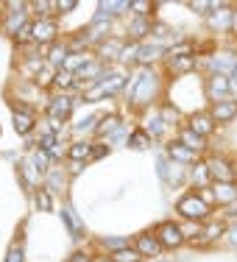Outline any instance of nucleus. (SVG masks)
<instances>
[{"label": "nucleus", "mask_w": 237, "mask_h": 262, "mask_svg": "<svg viewBox=\"0 0 237 262\" xmlns=\"http://www.w3.org/2000/svg\"><path fill=\"white\" fill-rule=\"evenodd\" d=\"M176 209L190 221H207L209 217V204L204 201V195H196V192H187L184 198H179Z\"/></svg>", "instance_id": "f257e3e1"}, {"label": "nucleus", "mask_w": 237, "mask_h": 262, "mask_svg": "<svg viewBox=\"0 0 237 262\" xmlns=\"http://www.w3.org/2000/svg\"><path fill=\"white\" fill-rule=\"evenodd\" d=\"M117 90H123V76L120 73H109V76H101V81H95L84 92V98L87 101H101L103 95H115Z\"/></svg>", "instance_id": "f03ea898"}, {"label": "nucleus", "mask_w": 237, "mask_h": 262, "mask_svg": "<svg viewBox=\"0 0 237 262\" xmlns=\"http://www.w3.org/2000/svg\"><path fill=\"white\" fill-rule=\"evenodd\" d=\"M154 73L151 70H142V73H137V78L132 81V86H128V98H132L134 103H145L148 98H151V92H154Z\"/></svg>", "instance_id": "7ed1b4c3"}, {"label": "nucleus", "mask_w": 237, "mask_h": 262, "mask_svg": "<svg viewBox=\"0 0 237 262\" xmlns=\"http://www.w3.org/2000/svg\"><path fill=\"white\" fill-rule=\"evenodd\" d=\"M207 170H209V179L215 184H234V179H237L234 167L229 165L226 159H209L207 162Z\"/></svg>", "instance_id": "20e7f679"}, {"label": "nucleus", "mask_w": 237, "mask_h": 262, "mask_svg": "<svg viewBox=\"0 0 237 262\" xmlns=\"http://www.w3.org/2000/svg\"><path fill=\"white\" fill-rule=\"evenodd\" d=\"M234 90V84H232V78L229 76H221V73H215V76H209L207 81V92H209V98L215 103H221V101H226V95Z\"/></svg>", "instance_id": "39448f33"}, {"label": "nucleus", "mask_w": 237, "mask_h": 262, "mask_svg": "<svg viewBox=\"0 0 237 262\" xmlns=\"http://www.w3.org/2000/svg\"><path fill=\"white\" fill-rule=\"evenodd\" d=\"M157 240L162 243V248H179L184 243V232L176 223H162L157 229Z\"/></svg>", "instance_id": "423d86ee"}, {"label": "nucleus", "mask_w": 237, "mask_h": 262, "mask_svg": "<svg viewBox=\"0 0 237 262\" xmlns=\"http://www.w3.org/2000/svg\"><path fill=\"white\" fill-rule=\"evenodd\" d=\"M34 112L26 109V106H14V128L17 134H31L34 131Z\"/></svg>", "instance_id": "0eeeda50"}, {"label": "nucleus", "mask_w": 237, "mask_h": 262, "mask_svg": "<svg viewBox=\"0 0 237 262\" xmlns=\"http://www.w3.org/2000/svg\"><path fill=\"white\" fill-rule=\"evenodd\" d=\"M134 248L142 254V257H159L162 243L157 240V234H140V237H137V246Z\"/></svg>", "instance_id": "6e6552de"}, {"label": "nucleus", "mask_w": 237, "mask_h": 262, "mask_svg": "<svg viewBox=\"0 0 237 262\" xmlns=\"http://www.w3.org/2000/svg\"><path fill=\"white\" fill-rule=\"evenodd\" d=\"M31 36H34L36 42H51L56 36V23L53 20H36L31 23Z\"/></svg>", "instance_id": "1a4fd4ad"}, {"label": "nucleus", "mask_w": 237, "mask_h": 262, "mask_svg": "<svg viewBox=\"0 0 237 262\" xmlns=\"http://www.w3.org/2000/svg\"><path fill=\"white\" fill-rule=\"evenodd\" d=\"M190 128L196 131L198 137H209L212 131H215V117H212V115H204V112H198V115L190 117Z\"/></svg>", "instance_id": "9d476101"}, {"label": "nucleus", "mask_w": 237, "mask_h": 262, "mask_svg": "<svg viewBox=\"0 0 237 262\" xmlns=\"http://www.w3.org/2000/svg\"><path fill=\"white\" fill-rule=\"evenodd\" d=\"M73 98L70 95H59V98H53L51 101V117H56V120H67V117H70V112H73Z\"/></svg>", "instance_id": "9b49d317"}, {"label": "nucleus", "mask_w": 237, "mask_h": 262, "mask_svg": "<svg viewBox=\"0 0 237 262\" xmlns=\"http://www.w3.org/2000/svg\"><path fill=\"white\" fill-rule=\"evenodd\" d=\"M167 154H170V159L179 162V165H192V162H196V151H190L184 142H170V145H167Z\"/></svg>", "instance_id": "f8f14e48"}, {"label": "nucleus", "mask_w": 237, "mask_h": 262, "mask_svg": "<svg viewBox=\"0 0 237 262\" xmlns=\"http://www.w3.org/2000/svg\"><path fill=\"white\" fill-rule=\"evenodd\" d=\"M234 115H237V101H229V98H226V101L212 106V117H215L218 123H229Z\"/></svg>", "instance_id": "ddd939ff"}, {"label": "nucleus", "mask_w": 237, "mask_h": 262, "mask_svg": "<svg viewBox=\"0 0 237 262\" xmlns=\"http://www.w3.org/2000/svg\"><path fill=\"white\" fill-rule=\"evenodd\" d=\"M221 234H223V223H209L207 229H201V232L192 234V243H196V246H207V243L218 240Z\"/></svg>", "instance_id": "4468645a"}, {"label": "nucleus", "mask_w": 237, "mask_h": 262, "mask_svg": "<svg viewBox=\"0 0 237 262\" xmlns=\"http://www.w3.org/2000/svg\"><path fill=\"white\" fill-rule=\"evenodd\" d=\"M120 128H123L120 117L109 115V117H103V120H101V126H95V134H98V137H106V142H109V140H112V137H115Z\"/></svg>", "instance_id": "2eb2a0df"}, {"label": "nucleus", "mask_w": 237, "mask_h": 262, "mask_svg": "<svg viewBox=\"0 0 237 262\" xmlns=\"http://www.w3.org/2000/svg\"><path fill=\"white\" fill-rule=\"evenodd\" d=\"M196 67V56L192 53H170V70L173 73H190Z\"/></svg>", "instance_id": "dca6fc26"}, {"label": "nucleus", "mask_w": 237, "mask_h": 262, "mask_svg": "<svg viewBox=\"0 0 237 262\" xmlns=\"http://www.w3.org/2000/svg\"><path fill=\"white\" fill-rule=\"evenodd\" d=\"M215 201L218 204H234L237 201V184H215Z\"/></svg>", "instance_id": "f3484780"}, {"label": "nucleus", "mask_w": 237, "mask_h": 262, "mask_svg": "<svg viewBox=\"0 0 237 262\" xmlns=\"http://www.w3.org/2000/svg\"><path fill=\"white\" fill-rule=\"evenodd\" d=\"M59 137L53 134V131H48V134H42L39 137V151H45L48 157H59Z\"/></svg>", "instance_id": "a211bd4d"}, {"label": "nucleus", "mask_w": 237, "mask_h": 262, "mask_svg": "<svg viewBox=\"0 0 237 262\" xmlns=\"http://www.w3.org/2000/svg\"><path fill=\"white\" fill-rule=\"evenodd\" d=\"M128 34H132V39L140 42L145 34H151V26H148V20H145V17H134V20H132V26H128Z\"/></svg>", "instance_id": "6ab92c4d"}, {"label": "nucleus", "mask_w": 237, "mask_h": 262, "mask_svg": "<svg viewBox=\"0 0 237 262\" xmlns=\"http://www.w3.org/2000/svg\"><path fill=\"white\" fill-rule=\"evenodd\" d=\"M70 159L73 162H81V159H92V145L90 142H73L70 145Z\"/></svg>", "instance_id": "aec40b11"}, {"label": "nucleus", "mask_w": 237, "mask_h": 262, "mask_svg": "<svg viewBox=\"0 0 237 262\" xmlns=\"http://www.w3.org/2000/svg\"><path fill=\"white\" fill-rule=\"evenodd\" d=\"M98 17H112V14H120V9H132V0H117V3H101L98 6Z\"/></svg>", "instance_id": "412c9836"}, {"label": "nucleus", "mask_w": 237, "mask_h": 262, "mask_svg": "<svg viewBox=\"0 0 237 262\" xmlns=\"http://www.w3.org/2000/svg\"><path fill=\"white\" fill-rule=\"evenodd\" d=\"M179 142H184V145L187 148H190V151H201V148H204V137H198L196 134V131H192V128H187V131H182V140H179Z\"/></svg>", "instance_id": "4be33fe9"}, {"label": "nucleus", "mask_w": 237, "mask_h": 262, "mask_svg": "<svg viewBox=\"0 0 237 262\" xmlns=\"http://www.w3.org/2000/svg\"><path fill=\"white\" fill-rule=\"evenodd\" d=\"M162 56V45H140V53H137V61H142V64H148V61L159 59Z\"/></svg>", "instance_id": "5701e85b"}, {"label": "nucleus", "mask_w": 237, "mask_h": 262, "mask_svg": "<svg viewBox=\"0 0 237 262\" xmlns=\"http://www.w3.org/2000/svg\"><path fill=\"white\" fill-rule=\"evenodd\" d=\"M53 84L59 86V90H70V86L78 84V78L73 76V73H67V70H56L53 73Z\"/></svg>", "instance_id": "b1692460"}, {"label": "nucleus", "mask_w": 237, "mask_h": 262, "mask_svg": "<svg viewBox=\"0 0 237 262\" xmlns=\"http://www.w3.org/2000/svg\"><path fill=\"white\" fill-rule=\"evenodd\" d=\"M67 59H70V48H67V45H56L53 51H51V56H48V61H51L53 67H59V64L64 67Z\"/></svg>", "instance_id": "393cba45"}, {"label": "nucleus", "mask_w": 237, "mask_h": 262, "mask_svg": "<svg viewBox=\"0 0 237 262\" xmlns=\"http://www.w3.org/2000/svg\"><path fill=\"white\" fill-rule=\"evenodd\" d=\"M128 145L137 148V151H142V148H148V145H151V134H148V131H142V128H137L134 134L128 137Z\"/></svg>", "instance_id": "a878e982"}, {"label": "nucleus", "mask_w": 237, "mask_h": 262, "mask_svg": "<svg viewBox=\"0 0 237 262\" xmlns=\"http://www.w3.org/2000/svg\"><path fill=\"white\" fill-rule=\"evenodd\" d=\"M140 257H142V254L140 251H137V248H120V251H115V254H112V262H140Z\"/></svg>", "instance_id": "bb28decb"}, {"label": "nucleus", "mask_w": 237, "mask_h": 262, "mask_svg": "<svg viewBox=\"0 0 237 262\" xmlns=\"http://www.w3.org/2000/svg\"><path fill=\"white\" fill-rule=\"evenodd\" d=\"M31 165L36 167V173H39V176L51 173V167H48V154H45V151H34V154H31Z\"/></svg>", "instance_id": "cd10ccee"}, {"label": "nucleus", "mask_w": 237, "mask_h": 262, "mask_svg": "<svg viewBox=\"0 0 237 262\" xmlns=\"http://www.w3.org/2000/svg\"><path fill=\"white\" fill-rule=\"evenodd\" d=\"M61 221L67 223V229H70V234H73V237H81V232H84V229H81V223L76 221L73 209H61Z\"/></svg>", "instance_id": "c85d7f7f"}, {"label": "nucleus", "mask_w": 237, "mask_h": 262, "mask_svg": "<svg viewBox=\"0 0 237 262\" xmlns=\"http://www.w3.org/2000/svg\"><path fill=\"white\" fill-rule=\"evenodd\" d=\"M87 64H90V56H87V53H70V59L64 61V67H61V70L70 73L73 67H78V70H81V67H87Z\"/></svg>", "instance_id": "c756f323"}, {"label": "nucleus", "mask_w": 237, "mask_h": 262, "mask_svg": "<svg viewBox=\"0 0 237 262\" xmlns=\"http://www.w3.org/2000/svg\"><path fill=\"white\" fill-rule=\"evenodd\" d=\"M103 56L106 59H115V56H123V51H126V48H123V42H117V39H109V42H103Z\"/></svg>", "instance_id": "7c9ffc66"}, {"label": "nucleus", "mask_w": 237, "mask_h": 262, "mask_svg": "<svg viewBox=\"0 0 237 262\" xmlns=\"http://www.w3.org/2000/svg\"><path fill=\"white\" fill-rule=\"evenodd\" d=\"M61 187H64V176H61V170H51V173H48V190L59 192Z\"/></svg>", "instance_id": "2f4dec72"}, {"label": "nucleus", "mask_w": 237, "mask_h": 262, "mask_svg": "<svg viewBox=\"0 0 237 262\" xmlns=\"http://www.w3.org/2000/svg\"><path fill=\"white\" fill-rule=\"evenodd\" d=\"M192 182H196L198 187H207V182H209V170H207V162H204V165H198V170L192 173Z\"/></svg>", "instance_id": "473e14b6"}, {"label": "nucleus", "mask_w": 237, "mask_h": 262, "mask_svg": "<svg viewBox=\"0 0 237 262\" xmlns=\"http://www.w3.org/2000/svg\"><path fill=\"white\" fill-rule=\"evenodd\" d=\"M36 207L45 209V212H51L53 204H51V195H48V190H39V192H36Z\"/></svg>", "instance_id": "72a5a7b5"}, {"label": "nucleus", "mask_w": 237, "mask_h": 262, "mask_svg": "<svg viewBox=\"0 0 237 262\" xmlns=\"http://www.w3.org/2000/svg\"><path fill=\"white\" fill-rule=\"evenodd\" d=\"M20 170H23V176H26V179H28V182H31V184H34V182H36V167H34V165H31V162H28V159H26V162H23V165H20Z\"/></svg>", "instance_id": "f704fd0d"}, {"label": "nucleus", "mask_w": 237, "mask_h": 262, "mask_svg": "<svg viewBox=\"0 0 237 262\" xmlns=\"http://www.w3.org/2000/svg\"><path fill=\"white\" fill-rule=\"evenodd\" d=\"M145 131H148L151 137H159L162 131H165V120H162V117H157V120H154V123H151V126H148Z\"/></svg>", "instance_id": "c9c22d12"}, {"label": "nucleus", "mask_w": 237, "mask_h": 262, "mask_svg": "<svg viewBox=\"0 0 237 262\" xmlns=\"http://www.w3.org/2000/svg\"><path fill=\"white\" fill-rule=\"evenodd\" d=\"M6 262H23V248L20 246H11L9 257H6Z\"/></svg>", "instance_id": "e433bc0d"}, {"label": "nucleus", "mask_w": 237, "mask_h": 262, "mask_svg": "<svg viewBox=\"0 0 237 262\" xmlns=\"http://www.w3.org/2000/svg\"><path fill=\"white\" fill-rule=\"evenodd\" d=\"M76 0H59V3H53V9H59V11H73L76 9Z\"/></svg>", "instance_id": "4c0bfd02"}, {"label": "nucleus", "mask_w": 237, "mask_h": 262, "mask_svg": "<svg viewBox=\"0 0 237 262\" xmlns=\"http://www.w3.org/2000/svg\"><path fill=\"white\" fill-rule=\"evenodd\" d=\"M92 123H95V117H87V120H81L78 126H76V131H78V134H81V131H90Z\"/></svg>", "instance_id": "58836bf2"}, {"label": "nucleus", "mask_w": 237, "mask_h": 262, "mask_svg": "<svg viewBox=\"0 0 237 262\" xmlns=\"http://www.w3.org/2000/svg\"><path fill=\"white\" fill-rule=\"evenodd\" d=\"M151 3H145V0H142V3H132V9H137V17H145V9Z\"/></svg>", "instance_id": "ea45409f"}, {"label": "nucleus", "mask_w": 237, "mask_h": 262, "mask_svg": "<svg viewBox=\"0 0 237 262\" xmlns=\"http://www.w3.org/2000/svg\"><path fill=\"white\" fill-rule=\"evenodd\" d=\"M103 154H109V148H106V145H98V148H92V159H101Z\"/></svg>", "instance_id": "a19ab883"}, {"label": "nucleus", "mask_w": 237, "mask_h": 262, "mask_svg": "<svg viewBox=\"0 0 237 262\" xmlns=\"http://www.w3.org/2000/svg\"><path fill=\"white\" fill-rule=\"evenodd\" d=\"M53 3H34V9H36V14H45V9H51Z\"/></svg>", "instance_id": "79ce46f5"}, {"label": "nucleus", "mask_w": 237, "mask_h": 262, "mask_svg": "<svg viewBox=\"0 0 237 262\" xmlns=\"http://www.w3.org/2000/svg\"><path fill=\"white\" fill-rule=\"evenodd\" d=\"M165 120H176V109H170V106H165Z\"/></svg>", "instance_id": "37998d69"}, {"label": "nucleus", "mask_w": 237, "mask_h": 262, "mask_svg": "<svg viewBox=\"0 0 237 262\" xmlns=\"http://www.w3.org/2000/svg\"><path fill=\"white\" fill-rule=\"evenodd\" d=\"M226 217H237V204H229V212H226Z\"/></svg>", "instance_id": "c03bdc74"}, {"label": "nucleus", "mask_w": 237, "mask_h": 262, "mask_svg": "<svg viewBox=\"0 0 237 262\" xmlns=\"http://www.w3.org/2000/svg\"><path fill=\"white\" fill-rule=\"evenodd\" d=\"M232 84H234V90H237V67H234V73H232Z\"/></svg>", "instance_id": "a18cd8bd"}, {"label": "nucleus", "mask_w": 237, "mask_h": 262, "mask_svg": "<svg viewBox=\"0 0 237 262\" xmlns=\"http://www.w3.org/2000/svg\"><path fill=\"white\" fill-rule=\"evenodd\" d=\"M232 243H234V246H237V229H234V232H232Z\"/></svg>", "instance_id": "49530a36"}, {"label": "nucleus", "mask_w": 237, "mask_h": 262, "mask_svg": "<svg viewBox=\"0 0 237 262\" xmlns=\"http://www.w3.org/2000/svg\"><path fill=\"white\" fill-rule=\"evenodd\" d=\"M95 262H112V259H95Z\"/></svg>", "instance_id": "de8ad7c7"}]
</instances>
